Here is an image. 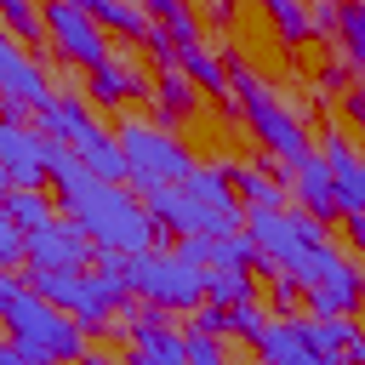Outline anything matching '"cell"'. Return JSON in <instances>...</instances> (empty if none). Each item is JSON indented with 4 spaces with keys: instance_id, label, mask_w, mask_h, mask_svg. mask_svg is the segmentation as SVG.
Listing matches in <instances>:
<instances>
[{
    "instance_id": "74e56055",
    "label": "cell",
    "mask_w": 365,
    "mask_h": 365,
    "mask_svg": "<svg viewBox=\"0 0 365 365\" xmlns=\"http://www.w3.org/2000/svg\"><path fill=\"white\" fill-rule=\"evenodd\" d=\"M137 6H143L148 17H160V23H171V17H182V11H188L182 0H137Z\"/></svg>"
},
{
    "instance_id": "d6a6232c",
    "label": "cell",
    "mask_w": 365,
    "mask_h": 365,
    "mask_svg": "<svg viewBox=\"0 0 365 365\" xmlns=\"http://www.w3.org/2000/svg\"><path fill=\"white\" fill-rule=\"evenodd\" d=\"M268 331V314L257 308V302H234L228 308V336H240V342H251L257 348V336Z\"/></svg>"
},
{
    "instance_id": "e575fe53",
    "label": "cell",
    "mask_w": 365,
    "mask_h": 365,
    "mask_svg": "<svg viewBox=\"0 0 365 365\" xmlns=\"http://www.w3.org/2000/svg\"><path fill=\"white\" fill-rule=\"evenodd\" d=\"M194 331H205V336H228V308L200 302V308H194Z\"/></svg>"
},
{
    "instance_id": "5bb4252c",
    "label": "cell",
    "mask_w": 365,
    "mask_h": 365,
    "mask_svg": "<svg viewBox=\"0 0 365 365\" xmlns=\"http://www.w3.org/2000/svg\"><path fill=\"white\" fill-rule=\"evenodd\" d=\"M319 160L331 165V188H336V211L342 217H365V160L348 148V137H325L319 143Z\"/></svg>"
},
{
    "instance_id": "f546056e",
    "label": "cell",
    "mask_w": 365,
    "mask_h": 365,
    "mask_svg": "<svg viewBox=\"0 0 365 365\" xmlns=\"http://www.w3.org/2000/svg\"><path fill=\"white\" fill-rule=\"evenodd\" d=\"M262 11H268V23L279 29V40H291V46L314 34V17H308L302 0H262Z\"/></svg>"
},
{
    "instance_id": "603a6c76",
    "label": "cell",
    "mask_w": 365,
    "mask_h": 365,
    "mask_svg": "<svg viewBox=\"0 0 365 365\" xmlns=\"http://www.w3.org/2000/svg\"><path fill=\"white\" fill-rule=\"evenodd\" d=\"M234 188L251 205H285V182H279L274 165H234Z\"/></svg>"
},
{
    "instance_id": "4fadbf2b",
    "label": "cell",
    "mask_w": 365,
    "mask_h": 365,
    "mask_svg": "<svg viewBox=\"0 0 365 365\" xmlns=\"http://www.w3.org/2000/svg\"><path fill=\"white\" fill-rule=\"evenodd\" d=\"M0 165L11 171L17 188H40V177H46V137L29 131L23 120H0Z\"/></svg>"
},
{
    "instance_id": "e0dca14e",
    "label": "cell",
    "mask_w": 365,
    "mask_h": 365,
    "mask_svg": "<svg viewBox=\"0 0 365 365\" xmlns=\"http://www.w3.org/2000/svg\"><path fill=\"white\" fill-rule=\"evenodd\" d=\"M68 148H74V160H80L91 177H103V182H120V177H125V154H120V137H114V131H103L97 120H91V125H86V131H80Z\"/></svg>"
},
{
    "instance_id": "ac0fdd59",
    "label": "cell",
    "mask_w": 365,
    "mask_h": 365,
    "mask_svg": "<svg viewBox=\"0 0 365 365\" xmlns=\"http://www.w3.org/2000/svg\"><path fill=\"white\" fill-rule=\"evenodd\" d=\"M182 188H188L200 205H211V211H222V217H240V228H245V205L234 200V165H194V171L182 177Z\"/></svg>"
},
{
    "instance_id": "b9f144b4",
    "label": "cell",
    "mask_w": 365,
    "mask_h": 365,
    "mask_svg": "<svg viewBox=\"0 0 365 365\" xmlns=\"http://www.w3.org/2000/svg\"><path fill=\"white\" fill-rule=\"evenodd\" d=\"M342 359H348V365H365V331H359V336L342 348Z\"/></svg>"
},
{
    "instance_id": "44dd1931",
    "label": "cell",
    "mask_w": 365,
    "mask_h": 365,
    "mask_svg": "<svg viewBox=\"0 0 365 365\" xmlns=\"http://www.w3.org/2000/svg\"><path fill=\"white\" fill-rule=\"evenodd\" d=\"M34 120H40V137H51V143H74V137L91 125V114H86V103H80L74 91H57V103L40 108Z\"/></svg>"
},
{
    "instance_id": "7bdbcfd3",
    "label": "cell",
    "mask_w": 365,
    "mask_h": 365,
    "mask_svg": "<svg viewBox=\"0 0 365 365\" xmlns=\"http://www.w3.org/2000/svg\"><path fill=\"white\" fill-rule=\"evenodd\" d=\"M0 365H29V359H23V348H17V342H0Z\"/></svg>"
},
{
    "instance_id": "8d00e7d4",
    "label": "cell",
    "mask_w": 365,
    "mask_h": 365,
    "mask_svg": "<svg viewBox=\"0 0 365 365\" xmlns=\"http://www.w3.org/2000/svg\"><path fill=\"white\" fill-rule=\"evenodd\" d=\"M297 297H302V285L279 268V274H274V308H297Z\"/></svg>"
},
{
    "instance_id": "836d02e7",
    "label": "cell",
    "mask_w": 365,
    "mask_h": 365,
    "mask_svg": "<svg viewBox=\"0 0 365 365\" xmlns=\"http://www.w3.org/2000/svg\"><path fill=\"white\" fill-rule=\"evenodd\" d=\"M23 240H29V234H23V228H17L11 217H6V205H0V268L23 262Z\"/></svg>"
},
{
    "instance_id": "30bf717a",
    "label": "cell",
    "mask_w": 365,
    "mask_h": 365,
    "mask_svg": "<svg viewBox=\"0 0 365 365\" xmlns=\"http://www.w3.org/2000/svg\"><path fill=\"white\" fill-rule=\"evenodd\" d=\"M40 17H46L51 46H57L68 63H80V68H103V63H108V34H103V23H97L91 11H80L74 0H46Z\"/></svg>"
},
{
    "instance_id": "7402d4cb",
    "label": "cell",
    "mask_w": 365,
    "mask_h": 365,
    "mask_svg": "<svg viewBox=\"0 0 365 365\" xmlns=\"http://www.w3.org/2000/svg\"><path fill=\"white\" fill-rule=\"evenodd\" d=\"M297 331H302V348L308 354H342L359 336L354 319H297Z\"/></svg>"
},
{
    "instance_id": "f1b7e54d",
    "label": "cell",
    "mask_w": 365,
    "mask_h": 365,
    "mask_svg": "<svg viewBox=\"0 0 365 365\" xmlns=\"http://www.w3.org/2000/svg\"><path fill=\"white\" fill-rule=\"evenodd\" d=\"M205 302H217V308L251 302V274L245 268H211L205 274Z\"/></svg>"
},
{
    "instance_id": "f35d334b",
    "label": "cell",
    "mask_w": 365,
    "mask_h": 365,
    "mask_svg": "<svg viewBox=\"0 0 365 365\" xmlns=\"http://www.w3.org/2000/svg\"><path fill=\"white\" fill-rule=\"evenodd\" d=\"M342 108H348V120H354V125H365V86H354V91L342 97Z\"/></svg>"
},
{
    "instance_id": "5b68a950",
    "label": "cell",
    "mask_w": 365,
    "mask_h": 365,
    "mask_svg": "<svg viewBox=\"0 0 365 365\" xmlns=\"http://www.w3.org/2000/svg\"><path fill=\"white\" fill-rule=\"evenodd\" d=\"M291 279L302 285V297H308V308H314V319H348L359 302H365V274L331 245V240H319L297 268H291Z\"/></svg>"
},
{
    "instance_id": "ba28073f",
    "label": "cell",
    "mask_w": 365,
    "mask_h": 365,
    "mask_svg": "<svg viewBox=\"0 0 365 365\" xmlns=\"http://www.w3.org/2000/svg\"><path fill=\"white\" fill-rule=\"evenodd\" d=\"M234 86H240V108H245V120H251V131H257V143L274 154V160H285V165H302L314 148H308V137H302V125L274 103V91L251 74V68H240L234 63Z\"/></svg>"
},
{
    "instance_id": "277c9868",
    "label": "cell",
    "mask_w": 365,
    "mask_h": 365,
    "mask_svg": "<svg viewBox=\"0 0 365 365\" xmlns=\"http://www.w3.org/2000/svg\"><path fill=\"white\" fill-rule=\"evenodd\" d=\"M205 262H188L182 251H137V257H125V285L148 302V308H160V314H194L200 302H205Z\"/></svg>"
},
{
    "instance_id": "9a60e30c",
    "label": "cell",
    "mask_w": 365,
    "mask_h": 365,
    "mask_svg": "<svg viewBox=\"0 0 365 365\" xmlns=\"http://www.w3.org/2000/svg\"><path fill=\"white\" fill-rule=\"evenodd\" d=\"M182 348H188V336L171 331L160 319V308L131 314V365H182Z\"/></svg>"
},
{
    "instance_id": "60d3db41",
    "label": "cell",
    "mask_w": 365,
    "mask_h": 365,
    "mask_svg": "<svg viewBox=\"0 0 365 365\" xmlns=\"http://www.w3.org/2000/svg\"><path fill=\"white\" fill-rule=\"evenodd\" d=\"M262 365H274V359H262ZM291 365H348L342 354H302V359H291Z\"/></svg>"
},
{
    "instance_id": "8fae6325",
    "label": "cell",
    "mask_w": 365,
    "mask_h": 365,
    "mask_svg": "<svg viewBox=\"0 0 365 365\" xmlns=\"http://www.w3.org/2000/svg\"><path fill=\"white\" fill-rule=\"evenodd\" d=\"M23 257H29V268H86V262L97 257V245H91L68 217H51L46 228H34V234L23 240Z\"/></svg>"
},
{
    "instance_id": "9c48e42d",
    "label": "cell",
    "mask_w": 365,
    "mask_h": 365,
    "mask_svg": "<svg viewBox=\"0 0 365 365\" xmlns=\"http://www.w3.org/2000/svg\"><path fill=\"white\" fill-rule=\"evenodd\" d=\"M143 205H148V217H154L160 234H182V240H222V234H240V217H222V211L200 205V200H194L188 188H177V182L143 194Z\"/></svg>"
},
{
    "instance_id": "bcb514c9",
    "label": "cell",
    "mask_w": 365,
    "mask_h": 365,
    "mask_svg": "<svg viewBox=\"0 0 365 365\" xmlns=\"http://www.w3.org/2000/svg\"><path fill=\"white\" fill-rule=\"evenodd\" d=\"M11 188H17V182H11V171L0 165V205H6V194H11Z\"/></svg>"
},
{
    "instance_id": "ab89813d",
    "label": "cell",
    "mask_w": 365,
    "mask_h": 365,
    "mask_svg": "<svg viewBox=\"0 0 365 365\" xmlns=\"http://www.w3.org/2000/svg\"><path fill=\"white\" fill-rule=\"evenodd\" d=\"M17 297H23V285H17V274H6V268H0V314H6V308H11Z\"/></svg>"
},
{
    "instance_id": "4dcf8cb0",
    "label": "cell",
    "mask_w": 365,
    "mask_h": 365,
    "mask_svg": "<svg viewBox=\"0 0 365 365\" xmlns=\"http://www.w3.org/2000/svg\"><path fill=\"white\" fill-rule=\"evenodd\" d=\"M251 262H262V251L251 245V234H245V228H240V234L211 240V262H205V268H245V274H251Z\"/></svg>"
},
{
    "instance_id": "ee69618b",
    "label": "cell",
    "mask_w": 365,
    "mask_h": 365,
    "mask_svg": "<svg viewBox=\"0 0 365 365\" xmlns=\"http://www.w3.org/2000/svg\"><path fill=\"white\" fill-rule=\"evenodd\" d=\"M80 365H120V359H114V354H103V348H86V359H80Z\"/></svg>"
},
{
    "instance_id": "4316f807",
    "label": "cell",
    "mask_w": 365,
    "mask_h": 365,
    "mask_svg": "<svg viewBox=\"0 0 365 365\" xmlns=\"http://www.w3.org/2000/svg\"><path fill=\"white\" fill-rule=\"evenodd\" d=\"M154 103H160V120H165V125H171V120H182V114H194V80H188L182 68H165V74H160Z\"/></svg>"
},
{
    "instance_id": "484cf974",
    "label": "cell",
    "mask_w": 365,
    "mask_h": 365,
    "mask_svg": "<svg viewBox=\"0 0 365 365\" xmlns=\"http://www.w3.org/2000/svg\"><path fill=\"white\" fill-rule=\"evenodd\" d=\"M336 46L348 57V68L365 74V0H342V17H336Z\"/></svg>"
},
{
    "instance_id": "cb8c5ba5",
    "label": "cell",
    "mask_w": 365,
    "mask_h": 365,
    "mask_svg": "<svg viewBox=\"0 0 365 365\" xmlns=\"http://www.w3.org/2000/svg\"><path fill=\"white\" fill-rule=\"evenodd\" d=\"M182 74L200 86V91H211V97H228V68L194 40V46H182Z\"/></svg>"
},
{
    "instance_id": "7c38bea8",
    "label": "cell",
    "mask_w": 365,
    "mask_h": 365,
    "mask_svg": "<svg viewBox=\"0 0 365 365\" xmlns=\"http://www.w3.org/2000/svg\"><path fill=\"white\" fill-rule=\"evenodd\" d=\"M0 97H11V103H23L29 114H40V108H51L57 103V91L46 86V74H40V63L34 57H23V46L0 29Z\"/></svg>"
},
{
    "instance_id": "d590c367",
    "label": "cell",
    "mask_w": 365,
    "mask_h": 365,
    "mask_svg": "<svg viewBox=\"0 0 365 365\" xmlns=\"http://www.w3.org/2000/svg\"><path fill=\"white\" fill-rule=\"evenodd\" d=\"M308 17H314V29H319V34H336V17H342V0H314V6H308Z\"/></svg>"
},
{
    "instance_id": "d4e9b609",
    "label": "cell",
    "mask_w": 365,
    "mask_h": 365,
    "mask_svg": "<svg viewBox=\"0 0 365 365\" xmlns=\"http://www.w3.org/2000/svg\"><path fill=\"white\" fill-rule=\"evenodd\" d=\"M257 354H262V359H274V365H291V359H302L308 348H302V331H297V319H268V331L257 336Z\"/></svg>"
},
{
    "instance_id": "ffe728a7",
    "label": "cell",
    "mask_w": 365,
    "mask_h": 365,
    "mask_svg": "<svg viewBox=\"0 0 365 365\" xmlns=\"http://www.w3.org/2000/svg\"><path fill=\"white\" fill-rule=\"evenodd\" d=\"M131 91H137V97L148 91V86H143V74H137L131 63H114V57H108L103 68H91V103H103V108H120Z\"/></svg>"
},
{
    "instance_id": "7a4b0ae2",
    "label": "cell",
    "mask_w": 365,
    "mask_h": 365,
    "mask_svg": "<svg viewBox=\"0 0 365 365\" xmlns=\"http://www.w3.org/2000/svg\"><path fill=\"white\" fill-rule=\"evenodd\" d=\"M6 319V336L23 348L29 365H68V359H86V325L68 319L57 302H46L40 291L23 285V297L0 314Z\"/></svg>"
},
{
    "instance_id": "1f68e13d",
    "label": "cell",
    "mask_w": 365,
    "mask_h": 365,
    "mask_svg": "<svg viewBox=\"0 0 365 365\" xmlns=\"http://www.w3.org/2000/svg\"><path fill=\"white\" fill-rule=\"evenodd\" d=\"M0 29L17 34V40H40L46 34V17L34 0H0Z\"/></svg>"
},
{
    "instance_id": "2e32d148",
    "label": "cell",
    "mask_w": 365,
    "mask_h": 365,
    "mask_svg": "<svg viewBox=\"0 0 365 365\" xmlns=\"http://www.w3.org/2000/svg\"><path fill=\"white\" fill-rule=\"evenodd\" d=\"M291 194L297 205L314 217V222H331L336 217V188H331V165L319 154H308L302 165H291Z\"/></svg>"
},
{
    "instance_id": "6da1fadb",
    "label": "cell",
    "mask_w": 365,
    "mask_h": 365,
    "mask_svg": "<svg viewBox=\"0 0 365 365\" xmlns=\"http://www.w3.org/2000/svg\"><path fill=\"white\" fill-rule=\"evenodd\" d=\"M46 177L57 182L63 217H68L97 251H125V257L154 251V234H160V228H154L148 205H137L120 182L91 177V171L74 160L68 143H51V137H46Z\"/></svg>"
},
{
    "instance_id": "52a82bcc",
    "label": "cell",
    "mask_w": 365,
    "mask_h": 365,
    "mask_svg": "<svg viewBox=\"0 0 365 365\" xmlns=\"http://www.w3.org/2000/svg\"><path fill=\"white\" fill-rule=\"evenodd\" d=\"M245 234L251 245L262 251L268 268H297L319 240H325V222H314L308 211H279V205H245Z\"/></svg>"
},
{
    "instance_id": "83f0119b",
    "label": "cell",
    "mask_w": 365,
    "mask_h": 365,
    "mask_svg": "<svg viewBox=\"0 0 365 365\" xmlns=\"http://www.w3.org/2000/svg\"><path fill=\"white\" fill-rule=\"evenodd\" d=\"M6 217H11L23 234H34V228H46L57 211L46 205V194H40V188H11V194H6Z\"/></svg>"
},
{
    "instance_id": "3957f363",
    "label": "cell",
    "mask_w": 365,
    "mask_h": 365,
    "mask_svg": "<svg viewBox=\"0 0 365 365\" xmlns=\"http://www.w3.org/2000/svg\"><path fill=\"white\" fill-rule=\"evenodd\" d=\"M29 291H40L68 319L97 331V325L114 319V308L125 302L131 285H125V274H108V268H97V274H86V268H29Z\"/></svg>"
},
{
    "instance_id": "f6af8a7d",
    "label": "cell",
    "mask_w": 365,
    "mask_h": 365,
    "mask_svg": "<svg viewBox=\"0 0 365 365\" xmlns=\"http://www.w3.org/2000/svg\"><path fill=\"white\" fill-rule=\"evenodd\" d=\"M348 234H354V245H365V217H348Z\"/></svg>"
},
{
    "instance_id": "d6986e66",
    "label": "cell",
    "mask_w": 365,
    "mask_h": 365,
    "mask_svg": "<svg viewBox=\"0 0 365 365\" xmlns=\"http://www.w3.org/2000/svg\"><path fill=\"white\" fill-rule=\"evenodd\" d=\"M80 11H91L103 29H114V34H125V40H148L154 34V17L143 11V6H131V0H74Z\"/></svg>"
},
{
    "instance_id": "8992f818",
    "label": "cell",
    "mask_w": 365,
    "mask_h": 365,
    "mask_svg": "<svg viewBox=\"0 0 365 365\" xmlns=\"http://www.w3.org/2000/svg\"><path fill=\"white\" fill-rule=\"evenodd\" d=\"M120 154H125V177L137 182V194H154L165 182H182L194 171V154L165 131V125H143V120H125L120 131Z\"/></svg>"
}]
</instances>
